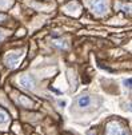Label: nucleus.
<instances>
[{
	"label": "nucleus",
	"mask_w": 132,
	"mask_h": 135,
	"mask_svg": "<svg viewBox=\"0 0 132 135\" xmlns=\"http://www.w3.org/2000/svg\"><path fill=\"white\" fill-rule=\"evenodd\" d=\"M6 17H7V16H6L4 13H0V23L4 22V20H6Z\"/></svg>",
	"instance_id": "0eeeda50"
},
{
	"label": "nucleus",
	"mask_w": 132,
	"mask_h": 135,
	"mask_svg": "<svg viewBox=\"0 0 132 135\" xmlns=\"http://www.w3.org/2000/svg\"><path fill=\"white\" fill-rule=\"evenodd\" d=\"M19 83H20L22 87H24L26 90H32L33 86H35V80L32 76L29 75H23L20 79H19Z\"/></svg>",
	"instance_id": "20e7f679"
},
{
	"label": "nucleus",
	"mask_w": 132,
	"mask_h": 135,
	"mask_svg": "<svg viewBox=\"0 0 132 135\" xmlns=\"http://www.w3.org/2000/svg\"><path fill=\"white\" fill-rule=\"evenodd\" d=\"M7 120H8V115H7V112L3 111V110H0V124L6 123Z\"/></svg>",
	"instance_id": "423d86ee"
},
{
	"label": "nucleus",
	"mask_w": 132,
	"mask_h": 135,
	"mask_svg": "<svg viewBox=\"0 0 132 135\" xmlns=\"http://www.w3.org/2000/svg\"><path fill=\"white\" fill-rule=\"evenodd\" d=\"M20 57H22V52H11L6 56V59H4V63L8 68H16L17 64H19V60H20Z\"/></svg>",
	"instance_id": "f03ea898"
},
{
	"label": "nucleus",
	"mask_w": 132,
	"mask_h": 135,
	"mask_svg": "<svg viewBox=\"0 0 132 135\" xmlns=\"http://www.w3.org/2000/svg\"><path fill=\"white\" fill-rule=\"evenodd\" d=\"M107 135H127V131L120 123L112 120L107 126Z\"/></svg>",
	"instance_id": "f257e3e1"
},
{
	"label": "nucleus",
	"mask_w": 132,
	"mask_h": 135,
	"mask_svg": "<svg viewBox=\"0 0 132 135\" xmlns=\"http://www.w3.org/2000/svg\"><path fill=\"white\" fill-rule=\"evenodd\" d=\"M4 39V33H3V31H0V40H3Z\"/></svg>",
	"instance_id": "1a4fd4ad"
},
{
	"label": "nucleus",
	"mask_w": 132,
	"mask_h": 135,
	"mask_svg": "<svg viewBox=\"0 0 132 135\" xmlns=\"http://www.w3.org/2000/svg\"><path fill=\"white\" fill-rule=\"evenodd\" d=\"M124 84H125V87H128V88H129V87H131V86H129V84H131V79L125 80V82H124Z\"/></svg>",
	"instance_id": "6e6552de"
},
{
	"label": "nucleus",
	"mask_w": 132,
	"mask_h": 135,
	"mask_svg": "<svg viewBox=\"0 0 132 135\" xmlns=\"http://www.w3.org/2000/svg\"><path fill=\"white\" fill-rule=\"evenodd\" d=\"M89 6L93 12H96L99 15H101L107 11V4L104 0H89Z\"/></svg>",
	"instance_id": "7ed1b4c3"
},
{
	"label": "nucleus",
	"mask_w": 132,
	"mask_h": 135,
	"mask_svg": "<svg viewBox=\"0 0 132 135\" xmlns=\"http://www.w3.org/2000/svg\"><path fill=\"white\" fill-rule=\"evenodd\" d=\"M89 103H91V98H89L88 95H82L80 98L78 99V104H79V107H88Z\"/></svg>",
	"instance_id": "39448f33"
}]
</instances>
